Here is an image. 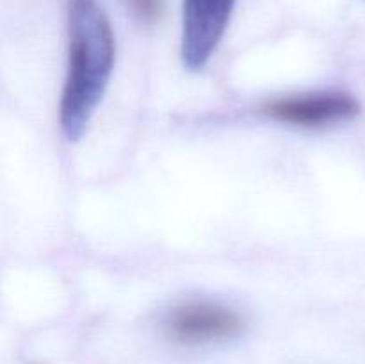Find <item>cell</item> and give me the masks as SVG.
<instances>
[{"instance_id": "7a4b0ae2", "label": "cell", "mask_w": 365, "mask_h": 364, "mask_svg": "<svg viewBox=\"0 0 365 364\" xmlns=\"http://www.w3.org/2000/svg\"><path fill=\"white\" fill-rule=\"evenodd\" d=\"M164 328L173 343L198 346L237 338L245 328V320L237 310L223 303L195 300L171 309Z\"/></svg>"}, {"instance_id": "5b68a950", "label": "cell", "mask_w": 365, "mask_h": 364, "mask_svg": "<svg viewBox=\"0 0 365 364\" xmlns=\"http://www.w3.org/2000/svg\"><path fill=\"white\" fill-rule=\"evenodd\" d=\"M127 6L141 24L153 25L163 14L164 0H127Z\"/></svg>"}, {"instance_id": "6da1fadb", "label": "cell", "mask_w": 365, "mask_h": 364, "mask_svg": "<svg viewBox=\"0 0 365 364\" xmlns=\"http://www.w3.org/2000/svg\"><path fill=\"white\" fill-rule=\"evenodd\" d=\"M68 63L59 102V125L68 141L84 134L106 93L116 61L113 27L96 0H68Z\"/></svg>"}, {"instance_id": "277c9868", "label": "cell", "mask_w": 365, "mask_h": 364, "mask_svg": "<svg viewBox=\"0 0 365 364\" xmlns=\"http://www.w3.org/2000/svg\"><path fill=\"white\" fill-rule=\"evenodd\" d=\"M260 109L282 123L316 128L355 120L362 107L346 91H316L266 100Z\"/></svg>"}, {"instance_id": "3957f363", "label": "cell", "mask_w": 365, "mask_h": 364, "mask_svg": "<svg viewBox=\"0 0 365 364\" xmlns=\"http://www.w3.org/2000/svg\"><path fill=\"white\" fill-rule=\"evenodd\" d=\"M234 6L235 0H182L180 57L187 70L207 66L227 31Z\"/></svg>"}]
</instances>
